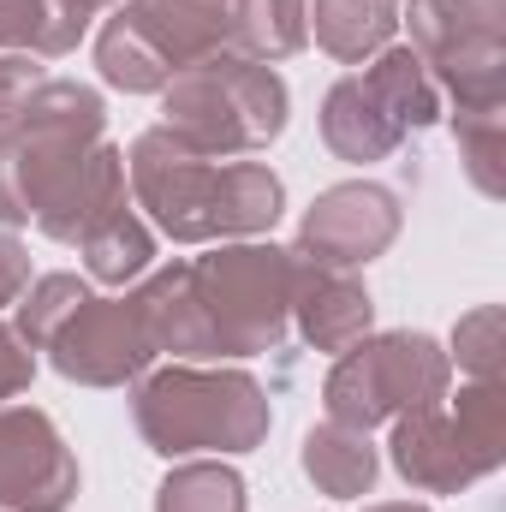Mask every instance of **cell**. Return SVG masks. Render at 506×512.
Segmentation results:
<instances>
[{
	"label": "cell",
	"instance_id": "29",
	"mask_svg": "<svg viewBox=\"0 0 506 512\" xmlns=\"http://www.w3.org/2000/svg\"><path fill=\"white\" fill-rule=\"evenodd\" d=\"M30 280H36V274H30V251H24V239L0 227V310L18 304V292H24Z\"/></svg>",
	"mask_w": 506,
	"mask_h": 512
},
{
	"label": "cell",
	"instance_id": "1",
	"mask_svg": "<svg viewBox=\"0 0 506 512\" xmlns=\"http://www.w3.org/2000/svg\"><path fill=\"white\" fill-rule=\"evenodd\" d=\"M131 209L167 233L173 245H227V239H268L286 215V185L268 161H215L197 155L167 126H149L126 149Z\"/></svg>",
	"mask_w": 506,
	"mask_h": 512
},
{
	"label": "cell",
	"instance_id": "31",
	"mask_svg": "<svg viewBox=\"0 0 506 512\" xmlns=\"http://www.w3.org/2000/svg\"><path fill=\"white\" fill-rule=\"evenodd\" d=\"M364 512H435L429 501H376V507H364Z\"/></svg>",
	"mask_w": 506,
	"mask_h": 512
},
{
	"label": "cell",
	"instance_id": "14",
	"mask_svg": "<svg viewBox=\"0 0 506 512\" xmlns=\"http://www.w3.org/2000/svg\"><path fill=\"white\" fill-rule=\"evenodd\" d=\"M131 298H137V316H143V328H149L155 358H161V352H167L173 364H209V358H221V352H215L209 310H203L197 280H191V256H185V262H167V268H149Z\"/></svg>",
	"mask_w": 506,
	"mask_h": 512
},
{
	"label": "cell",
	"instance_id": "12",
	"mask_svg": "<svg viewBox=\"0 0 506 512\" xmlns=\"http://www.w3.org/2000/svg\"><path fill=\"white\" fill-rule=\"evenodd\" d=\"M84 489L78 453L42 405H0V512H66Z\"/></svg>",
	"mask_w": 506,
	"mask_h": 512
},
{
	"label": "cell",
	"instance_id": "32",
	"mask_svg": "<svg viewBox=\"0 0 506 512\" xmlns=\"http://www.w3.org/2000/svg\"><path fill=\"white\" fill-rule=\"evenodd\" d=\"M84 6H90V12H96V18H102V12H114V6H120V0H84Z\"/></svg>",
	"mask_w": 506,
	"mask_h": 512
},
{
	"label": "cell",
	"instance_id": "18",
	"mask_svg": "<svg viewBox=\"0 0 506 512\" xmlns=\"http://www.w3.org/2000/svg\"><path fill=\"white\" fill-rule=\"evenodd\" d=\"M298 465H304V477L328 495V501H358V495H370L381 477V453L376 441L364 435V429H346V423H316L310 435H304V447H298Z\"/></svg>",
	"mask_w": 506,
	"mask_h": 512
},
{
	"label": "cell",
	"instance_id": "7",
	"mask_svg": "<svg viewBox=\"0 0 506 512\" xmlns=\"http://www.w3.org/2000/svg\"><path fill=\"white\" fill-rule=\"evenodd\" d=\"M197 298L215 328L221 358L280 352L292 328V251L274 239H227L209 256H191Z\"/></svg>",
	"mask_w": 506,
	"mask_h": 512
},
{
	"label": "cell",
	"instance_id": "19",
	"mask_svg": "<svg viewBox=\"0 0 506 512\" xmlns=\"http://www.w3.org/2000/svg\"><path fill=\"white\" fill-rule=\"evenodd\" d=\"M96 12L84 0H0V48L6 54H36V60H66L90 36Z\"/></svg>",
	"mask_w": 506,
	"mask_h": 512
},
{
	"label": "cell",
	"instance_id": "27",
	"mask_svg": "<svg viewBox=\"0 0 506 512\" xmlns=\"http://www.w3.org/2000/svg\"><path fill=\"white\" fill-rule=\"evenodd\" d=\"M42 78H48V60H36V54H6V48H0V131L18 120V108L36 96Z\"/></svg>",
	"mask_w": 506,
	"mask_h": 512
},
{
	"label": "cell",
	"instance_id": "21",
	"mask_svg": "<svg viewBox=\"0 0 506 512\" xmlns=\"http://www.w3.org/2000/svg\"><path fill=\"white\" fill-rule=\"evenodd\" d=\"M78 256H84V280H96V286H137L155 268V227L126 203V209L102 215L78 239Z\"/></svg>",
	"mask_w": 506,
	"mask_h": 512
},
{
	"label": "cell",
	"instance_id": "2",
	"mask_svg": "<svg viewBox=\"0 0 506 512\" xmlns=\"http://www.w3.org/2000/svg\"><path fill=\"white\" fill-rule=\"evenodd\" d=\"M131 423L149 453H256L274 429L268 387L239 364H161L131 382Z\"/></svg>",
	"mask_w": 506,
	"mask_h": 512
},
{
	"label": "cell",
	"instance_id": "13",
	"mask_svg": "<svg viewBox=\"0 0 506 512\" xmlns=\"http://www.w3.org/2000/svg\"><path fill=\"white\" fill-rule=\"evenodd\" d=\"M292 322L310 352L340 358L364 334H376V298L352 268H322L292 251Z\"/></svg>",
	"mask_w": 506,
	"mask_h": 512
},
{
	"label": "cell",
	"instance_id": "30",
	"mask_svg": "<svg viewBox=\"0 0 506 512\" xmlns=\"http://www.w3.org/2000/svg\"><path fill=\"white\" fill-rule=\"evenodd\" d=\"M24 221H30V209H24V197H18V185H12L6 155H0V227L12 233V227H24Z\"/></svg>",
	"mask_w": 506,
	"mask_h": 512
},
{
	"label": "cell",
	"instance_id": "22",
	"mask_svg": "<svg viewBox=\"0 0 506 512\" xmlns=\"http://www.w3.org/2000/svg\"><path fill=\"white\" fill-rule=\"evenodd\" d=\"M304 42H310L304 0H227V48L233 54L262 60V66H280Z\"/></svg>",
	"mask_w": 506,
	"mask_h": 512
},
{
	"label": "cell",
	"instance_id": "26",
	"mask_svg": "<svg viewBox=\"0 0 506 512\" xmlns=\"http://www.w3.org/2000/svg\"><path fill=\"white\" fill-rule=\"evenodd\" d=\"M501 352H506L501 304H477V310H465V316L453 322V352H447V364H459L471 382H501V376H495V370H501Z\"/></svg>",
	"mask_w": 506,
	"mask_h": 512
},
{
	"label": "cell",
	"instance_id": "28",
	"mask_svg": "<svg viewBox=\"0 0 506 512\" xmlns=\"http://www.w3.org/2000/svg\"><path fill=\"white\" fill-rule=\"evenodd\" d=\"M30 382H36V352L18 340V328H12V322H0V405H6V399H18Z\"/></svg>",
	"mask_w": 506,
	"mask_h": 512
},
{
	"label": "cell",
	"instance_id": "17",
	"mask_svg": "<svg viewBox=\"0 0 506 512\" xmlns=\"http://www.w3.org/2000/svg\"><path fill=\"white\" fill-rule=\"evenodd\" d=\"M304 30L340 66H364L399 36V0H304Z\"/></svg>",
	"mask_w": 506,
	"mask_h": 512
},
{
	"label": "cell",
	"instance_id": "20",
	"mask_svg": "<svg viewBox=\"0 0 506 512\" xmlns=\"http://www.w3.org/2000/svg\"><path fill=\"white\" fill-rule=\"evenodd\" d=\"M364 84L376 90V102L393 114V126L405 131V137L429 131L441 114H447V102H441V90H435L429 66H423L405 42H387L376 60H364Z\"/></svg>",
	"mask_w": 506,
	"mask_h": 512
},
{
	"label": "cell",
	"instance_id": "3",
	"mask_svg": "<svg viewBox=\"0 0 506 512\" xmlns=\"http://www.w3.org/2000/svg\"><path fill=\"white\" fill-rule=\"evenodd\" d=\"M286 120H292L286 78L233 48L191 60L161 90V126L215 161H239V155L268 149L286 131Z\"/></svg>",
	"mask_w": 506,
	"mask_h": 512
},
{
	"label": "cell",
	"instance_id": "15",
	"mask_svg": "<svg viewBox=\"0 0 506 512\" xmlns=\"http://www.w3.org/2000/svg\"><path fill=\"white\" fill-rule=\"evenodd\" d=\"M131 191H126V149L120 143H96L48 197H42V209H36V227H42V239H54V245H78L102 215H114V209H126Z\"/></svg>",
	"mask_w": 506,
	"mask_h": 512
},
{
	"label": "cell",
	"instance_id": "25",
	"mask_svg": "<svg viewBox=\"0 0 506 512\" xmlns=\"http://www.w3.org/2000/svg\"><path fill=\"white\" fill-rule=\"evenodd\" d=\"M453 143H459L465 179L489 203L506 197V102L501 108H453Z\"/></svg>",
	"mask_w": 506,
	"mask_h": 512
},
{
	"label": "cell",
	"instance_id": "16",
	"mask_svg": "<svg viewBox=\"0 0 506 512\" xmlns=\"http://www.w3.org/2000/svg\"><path fill=\"white\" fill-rule=\"evenodd\" d=\"M322 143L334 161H352V167H376V161H393L405 149V131L393 126V114L376 102V90L364 84V72H346L328 84L322 96Z\"/></svg>",
	"mask_w": 506,
	"mask_h": 512
},
{
	"label": "cell",
	"instance_id": "11",
	"mask_svg": "<svg viewBox=\"0 0 506 512\" xmlns=\"http://www.w3.org/2000/svg\"><path fill=\"white\" fill-rule=\"evenodd\" d=\"M48 364L78 387H131L143 370H155V346L149 328L137 316V298L114 292V298H84L78 316L48 340Z\"/></svg>",
	"mask_w": 506,
	"mask_h": 512
},
{
	"label": "cell",
	"instance_id": "8",
	"mask_svg": "<svg viewBox=\"0 0 506 512\" xmlns=\"http://www.w3.org/2000/svg\"><path fill=\"white\" fill-rule=\"evenodd\" d=\"M411 54L429 66L441 102L501 108L506 102V0H399Z\"/></svg>",
	"mask_w": 506,
	"mask_h": 512
},
{
	"label": "cell",
	"instance_id": "24",
	"mask_svg": "<svg viewBox=\"0 0 506 512\" xmlns=\"http://www.w3.org/2000/svg\"><path fill=\"white\" fill-rule=\"evenodd\" d=\"M90 298V280L84 274H36L24 292H18V316H12V328H18V340L30 346V352H48V340L78 316V304Z\"/></svg>",
	"mask_w": 506,
	"mask_h": 512
},
{
	"label": "cell",
	"instance_id": "4",
	"mask_svg": "<svg viewBox=\"0 0 506 512\" xmlns=\"http://www.w3.org/2000/svg\"><path fill=\"white\" fill-rule=\"evenodd\" d=\"M393 471L417 495H465L506 465V393L501 382H465L459 399L417 405L393 417Z\"/></svg>",
	"mask_w": 506,
	"mask_h": 512
},
{
	"label": "cell",
	"instance_id": "10",
	"mask_svg": "<svg viewBox=\"0 0 506 512\" xmlns=\"http://www.w3.org/2000/svg\"><path fill=\"white\" fill-rule=\"evenodd\" d=\"M405 227V203L393 185L381 179H340L328 191H316V203L298 221V245L292 251L322 262V268H370L376 256L393 251Z\"/></svg>",
	"mask_w": 506,
	"mask_h": 512
},
{
	"label": "cell",
	"instance_id": "5",
	"mask_svg": "<svg viewBox=\"0 0 506 512\" xmlns=\"http://www.w3.org/2000/svg\"><path fill=\"white\" fill-rule=\"evenodd\" d=\"M227 48V0H120L96 30V72L108 90L161 96L173 72Z\"/></svg>",
	"mask_w": 506,
	"mask_h": 512
},
{
	"label": "cell",
	"instance_id": "6",
	"mask_svg": "<svg viewBox=\"0 0 506 512\" xmlns=\"http://www.w3.org/2000/svg\"><path fill=\"white\" fill-rule=\"evenodd\" d=\"M447 387H453V364L435 334L387 328V334H364L358 346L334 358V370L322 376V411L370 435L376 423H393L417 405L447 399Z\"/></svg>",
	"mask_w": 506,
	"mask_h": 512
},
{
	"label": "cell",
	"instance_id": "23",
	"mask_svg": "<svg viewBox=\"0 0 506 512\" xmlns=\"http://www.w3.org/2000/svg\"><path fill=\"white\" fill-rule=\"evenodd\" d=\"M155 512H251V495L227 459H179L155 489Z\"/></svg>",
	"mask_w": 506,
	"mask_h": 512
},
{
	"label": "cell",
	"instance_id": "9",
	"mask_svg": "<svg viewBox=\"0 0 506 512\" xmlns=\"http://www.w3.org/2000/svg\"><path fill=\"white\" fill-rule=\"evenodd\" d=\"M108 137V102L96 84H78V78H42L36 96L18 108V120L0 131V155L12 167V185L36 221L42 197Z\"/></svg>",
	"mask_w": 506,
	"mask_h": 512
}]
</instances>
